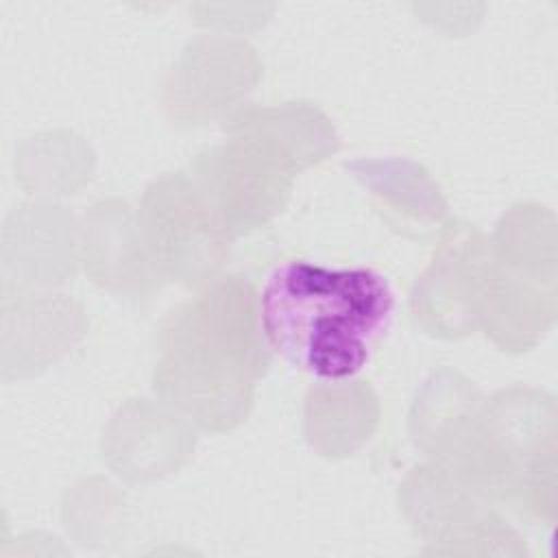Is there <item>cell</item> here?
I'll use <instances>...</instances> for the list:
<instances>
[{"instance_id": "cell-1", "label": "cell", "mask_w": 558, "mask_h": 558, "mask_svg": "<svg viewBox=\"0 0 558 558\" xmlns=\"http://www.w3.org/2000/svg\"><path fill=\"white\" fill-rule=\"evenodd\" d=\"M270 362L259 292L240 275H222L163 318L153 390L196 427L229 432L246 421Z\"/></svg>"}, {"instance_id": "cell-2", "label": "cell", "mask_w": 558, "mask_h": 558, "mask_svg": "<svg viewBox=\"0 0 558 558\" xmlns=\"http://www.w3.org/2000/svg\"><path fill=\"white\" fill-rule=\"evenodd\" d=\"M392 310L390 283L373 268L286 259L259 290V320L272 353L329 381L366 366L390 327Z\"/></svg>"}, {"instance_id": "cell-3", "label": "cell", "mask_w": 558, "mask_h": 558, "mask_svg": "<svg viewBox=\"0 0 558 558\" xmlns=\"http://www.w3.org/2000/svg\"><path fill=\"white\" fill-rule=\"evenodd\" d=\"M227 131L229 137L198 153L187 172L229 238L277 216L290 196L292 177L338 150L329 120L305 102L242 109Z\"/></svg>"}, {"instance_id": "cell-4", "label": "cell", "mask_w": 558, "mask_h": 558, "mask_svg": "<svg viewBox=\"0 0 558 558\" xmlns=\"http://www.w3.org/2000/svg\"><path fill=\"white\" fill-rule=\"evenodd\" d=\"M137 229L159 279L185 288L211 281L229 253L231 238L187 170L146 187Z\"/></svg>"}, {"instance_id": "cell-5", "label": "cell", "mask_w": 558, "mask_h": 558, "mask_svg": "<svg viewBox=\"0 0 558 558\" xmlns=\"http://www.w3.org/2000/svg\"><path fill=\"white\" fill-rule=\"evenodd\" d=\"M488 257L490 242L477 229L449 222L410 299L414 318L427 333L462 338L480 327Z\"/></svg>"}, {"instance_id": "cell-6", "label": "cell", "mask_w": 558, "mask_h": 558, "mask_svg": "<svg viewBox=\"0 0 558 558\" xmlns=\"http://www.w3.org/2000/svg\"><path fill=\"white\" fill-rule=\"evenodd\" d=\"M399 501L427 541H521L495 504L438 462L412 469Z\"/></svg>"}, {"instance_id": "cell-7", "label": "cell", "mask_w": 558, "mask_h": 558, "mask_svg": "<svg viewBox=\"0 0 558 558\" xmlns=\"http://www.w3.org/2000/svg\"><path fill=\"white\" fill-rule=\"evenodd\" d=\"M371 194L379 218L399 235L432 240L449 227L447 201L429 172L410 159H355L344 166Z\"/></svg>"}]
</instances>
